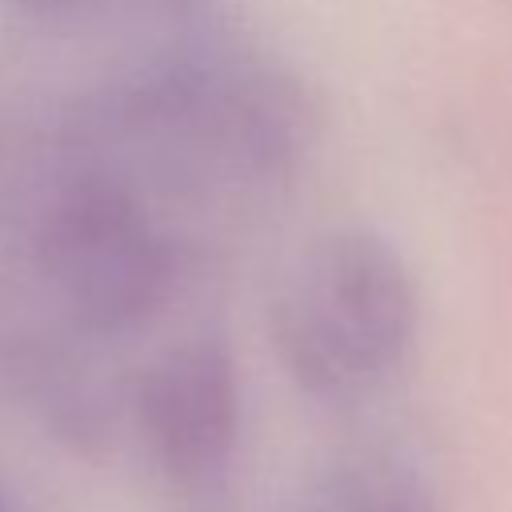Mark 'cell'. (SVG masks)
<instances>
[{
  "mask_svg": "<svg viewBox=\"0 0 512 512\" xmlns=\"http://www.w3.org/2000/svg\"><path fill=\"white\" fill-rule=\"evenodd\" d=\"M416 284L404 256L368 228L316 236L284 272L272 336L288 372L324 400L388 380L416 340Z\"/></svg>",
  "mask_w": 512,
  "mask_h": 512,
  "instance_id": "obj_1",
  "label": "cell"
},
{
  "mask_svg": "<svg viewBox=\"0 0 512 512\" xmlns=\"http://www.w3.org/2000/svg\"><path fill=\"white\" fill-rule=\"evenodd\" d=\"M40 264L68 312L96 332L144 324L172 288V252L148 212L112 184H76L44 216Z\"/></svg>",
  "mask_w": 512,
  "mask_h": 512,
  "instance_id": "obj_2",
  "label": "cell"
},
{
  "mask_svg": "<svg viewBox=\"0 0 512 512\" xmlns=\"http://www.w3.org/2000/svg\"><path fill=\"white\" fill-rule=\"evenodd\" d=\"M240 376L232 352L196 336L168 348L140 384V424L156 468L192 512H220L240 452Z\"/></svg>",
  "mask_w": 512,
  "mask_h": 512,
  "instance_id": "obj_3",
  "label": "cell"
},
{
  "mask_svg": "<svg viewBox=\"0 0 512 512\" xmlns=\"http://www.w3.org/2000/svg\"><path fill=\"white\" fill-rule=\"evenodd\" d=\"M308 512H436V492L392 456H348L316 480Z\"/></svg>",
  "mask_w": 512,
  "mask_h": 512,
  "instance_id": "obj_4",
  "label": "cell"
},
{
  "mask_svg": "<svg viewBox=\"0 0 512 512\" xmlns=\"http://www.w3.org/2000/svg\"><path fill=\"white\" fill-rule=\"evenodd\" d=\"M0 512H16L12 500H8V488H4V484H0Z\"/></svg>",
  "mask_w": 512,
  "mask_h": 512,
  "instance_id": "obj_5",
  "label": "cell"
}]
</instances>
